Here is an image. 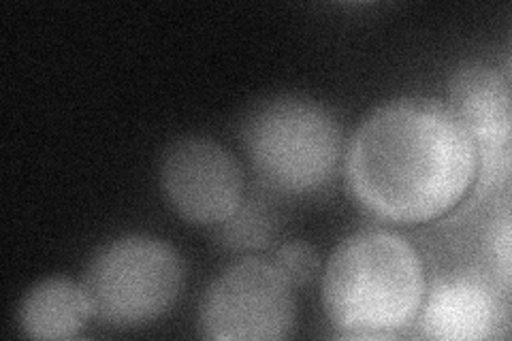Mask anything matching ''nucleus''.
Masks as SVG:
<instances>
[{
    "instance_id": "nucleus-1",
    "label": "nucleus",
    "mask_w": 512,
    "mask_h": 341,
    "mask_svg": "<svg viewBox=\"0 0 512 341\" xmlns=\"http://www.w3.org/2000/svg\"><path fill=\"white\" fill-rule=\"evenodd\" d=\"M478 154L457 113L399 99L363 120L346 150V182L370 214L419 224L448 214L472 188Z\"/></svg>"
},
{
    "instance_id": "nucleus-2",
    "label": "nucleus",
    "mask_w": 512,
    "mask_h": 341,
    "mask_svg": "<svg viewBox=\"0 0 512 341\" xmlns=\"http://www.w3.org/2000/svg\"><path fill=\"white\" fill-rule=\"evenodd\" d=\"M423 299L421 258L395 233H357L342 241L329 258L323 303L342 337H395L419 316Z\"/></svg>"
},
{
    "instance_id": "nucleus-3",
    "label": "nucleus",
    "mask_w": 512,
    "mask_h": 341,
    "mask_svg": "<svg viewBox=\"0 0 512 341\" xmlns=\"http://www.w3.org/2000/svg\"><path fill=\"white\" fill-rule=\"evenodd\" d=\"M244 143L263 180L288 194L325 186L342 154V133L331 113L295 96L256 107L244 124Z\"/></svg>"
},
{
    "instance_id": "nucleus-4",
    "label": "nucleus",
    "mask_w": 512,
    "mask_h": 341,
    "mask_svg": "<svg viewBox=\"0 0 512 341\" xmlns=\"http://www.w3.org/2000/svg\"><path fill=\"white\" fill-rule=\"evenodd\" d=\"M94 316L111 324H143L165 314L182 286L175 250L152 237H122L96 252L84 282Z\"/></svg>"
},
{
    "instance_id": "nucleus-5",
    "label": "nucleus",
    "mask_w": 512,
    "mask_h": 341,
    "mask_svg": "<svg viewBox=\"0 0 512 341\" xmlns=\"http://www.w3.org/2000/svg\"><path fill=\"white\" fill-rule=\"evenodd\" d=\"M293 290L271 261H237L205 290L199 305L201 335L214 341L284 339L295 324Z\"/></svg>"
},
{
    "instance_id": "nucleus-6",
    "label": "nucleus",
    "mask_w": 512,
    "mask_h": 341,
    "mask_svg": "<svg viewBox=\"0 0 512 341\" xmlns=\"http://www.w3.org/2000/svg\"><path fill=\"white\" fill-rule=\"evenodd\" d=\"M160 186L186 222L222 224L242 205L244 175L216 141L186 137L167 150L160 165Z\"/></svg>"
},
{
    "instance_id": "nucleus-7",
    "label": "nucleus",
    "mask_w": 512,
    "mask_h": 341,
    "mask_svg": "<svg viewBox=\"0 0 512 341\" xmlns=\"http://www.w3.org/2000/svg\"><path fill=\"white\" fill-rule=\"evenodd\" d=\"M451 107L472 137L480 182H500L510 169V88L487 64H466L451 81Z\"/></svg>"
},
{
    "instance_id": "nucleus-8",
    "label": "nucleus",
    "mask_w": 512,
    "mask_h": 341,
    "mask_svg": "<svg viewBox=\"0 0 512 341\" xmlns=\"http://www.w3.org/2000/svg\"><path fill=\"white\" fill-rule=\"evenodd\" d=\"M416 318L421 333L429 339L478 341L493 335L498 301L483 280L461 275L431 286Z\"/></svg>"
},
{
    "instance_id": "nucleus-9",
    "label": "nucleus",
    "mask_w": 512,
    "mask_h": 341,
    "mask_svg": "<svg viewBox=\"0 0 512 341\" xmlns=\"http://www.w3.org/2000/svg\"><path fill=\"white\" fill-rule=\"evenodd\" d=\"M94 316L82 284L52 278L28 290L20 305V327L32 339H71Z\"/></svg>"
},
{
    "instance_id": "nucleus-10",
    "label": "nucleus",
    "mask_w": 512,
    "mask_h": 341,
    "mask_svg": "<svg viewBox=\"0 0 512 341\" xmlns=\"http://www.w3.org/2000/svg\"><path fill=\"white\" fill-rule=\"evenodd\" d=\"M274 267L293 288L306 286L318 271V254L303 241H291L274 254Z\"/></svg>"
},
{
    "instance_id": "nucleus-11",
    "label": "nucleus",
    "mask_w": 512,
    "mask_h": 341,
    "mask_svg": "<svg viewBox=\"0 0 512 341\" xmlns=\"http://www.w3.org/2000/svg\"><path fill=\"white\" fill-rule=\"evenodd\" d=\"M493 256H495V265H498L504 282L508 284L510 278V216L508 211L504 218L495 226V235H493Z\"/></svg>"
}]
</instances>
